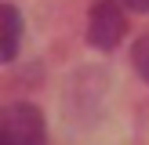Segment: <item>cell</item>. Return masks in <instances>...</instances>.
<instances>
[{
    "label": "cell",
    "instance_id": "1",
    "mask_svg": "<svg viewBox=\"0 0 149 145\" xmlns=\"http://www.w3.org/2000/svg\"><path fill=\"white\" fill-rule=\"evenodd\" d=\"M47 142V127L36 105L29 102H15L4 109L0 120V145H44Z\"/></svg>",
    "mask_w": 149,
    "mask_h": 145
},
{
    "label": "cell",
    "instance_id": "2",
    "mask_svg": "<svg viewBox=\"0 0 149 145\" xmlns=\"http://www.w3.org/2000/svg\"><path fill=\"white\" fill-rule=\"evenodd\" d=\"M127 33V18L116 0H95L91 18H87V44L98 51H113Z\"/></svg>",
    "mask_w": 149,
    "mask_h": 145
},
{
    "label": "cell",
    "instance_id": "3",
    "mask_svg": "<svg viewBox=\"0 0 149 145\" xmlns=\"http://www.w3.org/2000/svg\"><path fill=\"white\" fill-rule=\"evenodd\" d=\"M0 22H4V44H0V58L11 62L18 55V36H22V18H18V7L4 4L0 7Z\"/></svg>",
    "mask_w": 149,
    "mask_h": 145
},
{
    "label": "cell",
    "instance_id": "4",
    "mask_svg": "<svg viewBox=\"0 0 149 145\" xmlns=\"http://www.w3.org/2000/svg\"><path fill=\"white\" fill-rule=\"evenodd\" d=\"M131 58H135V69H138V76L149 84V33L142 36V40L135 44V51H131Z\"/></svg>",
    "mask_w": 149,
    "mask_h": 145
},
{
    "label": "cell",
    "instance_id": "5",
    "mask_svg": "<svg viewBox=\"0 0 149 145\" xmlns=\"http://www.w3.org/2000/svg\"><path fill=\"white\" fill-rule=\"evenodd\" d=\"M124 4H127L131 11H138V14H146V11H149V0H124Z\"/></svg>",
    "mask_w": 149,
    "mask_h": 145
}]
</instances>
